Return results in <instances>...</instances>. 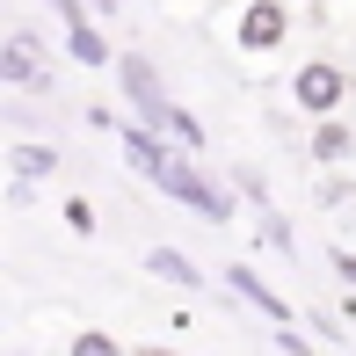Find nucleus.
Here are the masks:
<instances>
[{"label":"nucleus","instance_id":"obj_16","mask_svg":"<svg viewBox=\"0 0 356 356\" xmlns=\"http://www.w3.org/2000/svg\"><path fill=\"white\" fill-rule=\"evenodd\" d=\"M131 356H175V349H131Z\"/></svg>","mask_w":356,"mask_h":356},{"label":"nucleus","instance_id":"obj_4","mask_svg":"<svg viewBox=\"0 0 356 356\" xmlns=\"http://www.w3.org/2000/svg\"><path fill=\"white\" fill-rule=\"evenodd\" d=\"M0 80H8V88H37L44 80V44L29 37V29H8V44H0Z\"/></svg>","mask_w":356,"mask_h":356},{"label":"nucleus","instance_id":"obj_9","mask_svg":"<svg viewBox=\"0 0 356 356\" xmlns=\"http://www.w3.org/2000/svg\"><path fill=\"white\" fill-rule=\"evenodd\" d=\"M145 269H153V277H168V284H182V291H197L204 277H197V262H189V254H175V248H153L145 254Z\"/></svg>","mask_w":356,"mask_h":356},{"label":"nucleus","instance_id":"obj_3","mask_svg":"<svg viewBox=\"0 0 356 356\" xmlns=\"http://www.w3.org/2000/svg\"><path fill=\"white\" fill-rule=\"evenodd\" d=\"M233 37H240V51H248V58H269V51L291 37V8H284V0H248V15H240Z\"/></svg>","mask_w":356,"mask_h":356},{"label":"nucleus","instance_id":"obj_2","mask_svg":"<svg viewBox=\"0 0 356 356\" xmlns=\"http://www.w3.org/2000/svg\"><path fill=\"white\" fill-rule=\"evenodd\" d=\"M291 102H298L305 117H334V109L349 102V73L334 66V58H305V66L291 73Z\"/></svg>","mask_w":356,"mask_h":356},{"label":"nucleus","instance_id":"obj_8","mask_svg":"<svg viewBox=\"0 0 356 356\" xmlns=\"http://www.w3.org/2000/svg\"><path fill=\"white\" fill-rule=\"evenodd\" d=\"M8 168L15 175H22V182H44V175H58V153H51V145H8Z\"/></svg>","mask_w":356,"mask_h":356},{"label":"nucleus","instance_id":"obj_5","mask_svg":"<svg viewBox=\"0 0 356 356\" xmlns=\"http://www.w3.org/2000/svg\"><path fill=\"white\" fill-rule=\"evenodd\" d=\"M66 51L80 58V66H109V58H117V51L102 44V29L88 22V15H80V22H66Z\"/></svg>","mask_w":356,"mask_h":356},{"label":"nucleus","instance_id":"obj_10","mask_svg":"<svg viewBox=\"0 0 356 356\" xmlns=\"http://www.w3.org/2000/svg\"><path fill=\"white\" fill-rule=\"evenodd\" d=\"M66 356H131V349H117V334H102V327H80Z\"/></svg>","mask_w":356,"mask_h":356},{"label":"nucleus","instance_id":"obj_7","mask_svg":"<svg viewBox=\"0 0 356 356\" xmlns=\"http://www.w3.org/2000/svg\"><path fill=\"white\" fill-rule=\"evenodd\" d=\"M349 153H356L349 124H342V117H320V124H313V160H327V168H334V160H349Z\"/></svg>","mask_w":356,"mask_h":356},{"label":"nucleus","instance_id":"obj_13","mask_svg":"<svg viewBox=\"0 0 356 356\" xmlns=\"http://www.w3.org/2000/svg\"><path fill=\"white\" fill-rule=\"evenodd\" d=\"M334 269H342V277L356 284V254H349V248H334Z\"/></svg>","mask_w":356,"mask_h":356},{"label":"nucleus","instance_id":"obj_14","mask_svg":"<svg viewBox=\"0 0 356 356\" xmlns=\"http://www.w3.org/2000/svg\"><path fill=\"white\" fill-rule=\"evenodd\" d=\"M284 349H291V356H313V349H305V342H298V334H284Z\"/></svg>","mask_w":356,"mask_h":356},{"label":"nucleus","instance_id":"obj_15","mask_svg":"<svg viewBox=\"0 0 356 356\" xmlns=\"http://www.w3.org/2000/svg\"><path fill=\"white\" fill-rule=\"evenodd\" d=\"M88 8H95V15H117V0H88Z\"/></svg>","mask_w":356,"mask_h":356},{"label":"nucleus","instance_id":"obj_1","mask_svg":"<svg viewBox=\"0 0 356 356\" xmlns=\"http://www.w3.org/2000/svg\"><path fill=\"white\" fill-rule=\"evenodd\" d=\"M124 145V160L145 175L153 189H168V197H182L189 211H204V218H233V204H225V189L211 182V175L197 168L189 153H175V145H160V138H145V131H117Z\"/></svg>","mask_w":356,"mask_h":356},{"label":"nucleus","instance_id":"obj_12","mask_svg":"<svg viewBox=\"0 0 356 356\" xmlns=\"http://www.w3.org/2000/svg\"><path fill=\"white\" fill-rule=\"evenodd\" d=\"M58 8V22H80V15H88V0H51Z\"/></svg>","mask_w":356,"mask_h":356},{"label":"nucleus","instance_id":"obj_11","mask_svg":"<svg viewBox=\"0 0 356 356\" xmlns=\"http://www.w3.org/2000/svg\"><path fill=\"white\" fill-rule=\"evenodd\" d=\"M66 225H73V233H95V204L88 197H66Z\"/></svg>","mask_w":356,"mask_h":356},{"label":"nucleus","instance_id":"obj_6","mask_svg":"<svg viewBox=\"0 0 356 356\" xmlns=\"http://www.w3.org/2000/svg\"><path fill=\"white\" fill-rule=\"evenodd\" d=\"M233 291L254 305V313H269V320H284V327H291V305H284V298H277V291H269L262 277H254V269H233Z\"/></svg>","mask_w":356,"mask_h":356}]
</instances>
